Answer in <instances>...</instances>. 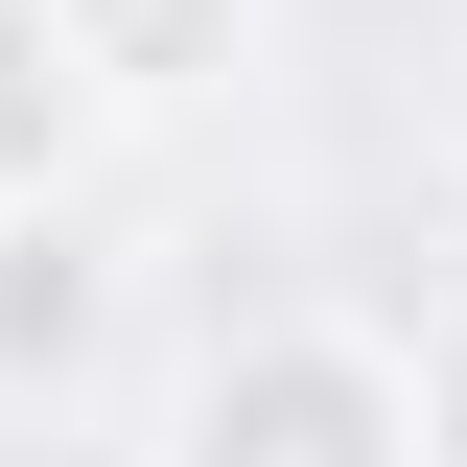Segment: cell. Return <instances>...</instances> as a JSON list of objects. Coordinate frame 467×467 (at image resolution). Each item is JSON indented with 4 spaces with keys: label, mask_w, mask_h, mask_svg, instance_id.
I'll list each match as a JSON object with an SVG mask.
<instances>
[{
    "label": "cell",
    "mask_w": 467,
    "mask_h": 467,
    "mask_svg": "<svg viewBox=\"0 0 467 467\" xmlns=\"http://www.w3.org/2000/svg\"><path fill=\"white\" fill-rule=\"evenodd\" d=\"M164 467H420V374H398V327H350V304L211 327L187 398H164Z\"/></svg>",
    "instance_id": "obj_1"
},
{
    "label": "cell",
    "mask_w": 467,
    "mask_h": 467,
    "mask_svg": "<svg viewBox=\"0 0 467 467\" xmlns=\"http://www.w3.org/2000/svg\"><path fill=\"white\" fill-rule=\"evenodd\" d=\"M94 70H70V24L47 0H0V211H47V187H94Z\"/></svg>",
    "instance_id": "obj_4"
},
{
    "label": "cell",
    "mask_w": 467,
    "mask_h": 467,
    "mask_svg": "<svg viewBox=\"0 0 467 467\" xmlns=\"http://www.w3.org/2000/svg\"><path fill=\"white\" fill-rule=\"evenodd\" d=\"M444 187H467V117H444Z\"/></svg>",
    "instance_id": "obj_6"
},
{
    "label": "cell",
    "mask_w": 467,
    "mask_h": 467,
    "mask_svg": "<svg viewBox=\"0 0 467 467\" xmlns=\"http://www.w3.org/2000/svg\"><path fill=\"white\" fill-rule=\"evenodd\" d=\"M117 304H140V257L94 234V187L0 211V398H94L117 374Z\"/></svg>",
    "instance_id": "obj_2"
},
{
    "label": "cell",
    "mask_w": 467,
    "mask_h": 467,
    "mask_svg": "<svg viewBox=\"0 0 467 467\" xmlns=\"http://www.w3.org/2000/svg\"><path fill=\"white\" fill-rule=\"evenodd\" d=\"M47 24H70V70H94L117 117H187V94L257 70V0H47Z\"/></svg>",
    "instance_id": "obj_3"
},
{
    "label": "cell",
    "mask_w": 467,
    "mask_h": 467,
    "mask_svg": "<svg viewBox=\"0 0 467 467\" xmlns=\"http://www.w3.org/2000/svg\"><path fill=\"white\" fill-rule=\"evenodd\" d=\"M398 374H420V467H467V304H444V327L398 350Z\"/></svg>",
    "instance_id": "obj_5"
}]
</instances>
